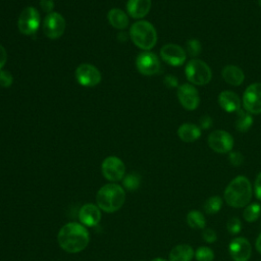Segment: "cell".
Returning a JSON list of instances; mask_svg holds the SVG:
<instances>
[{"label":"cell","mask_w":261,"mask_h":261,"mask_svg":"<svg viewBox=\"0 0 261 261\" xmlns=\"http://www.w3.org/2000/svg\"><path fill=\"white\" fill-rule=\"evenodd\" d=\"M125 201V192L117 184H107L100 188L96 195L97 206L107 213L120 209Z\"/></svg>","instance_id":"cell-3"},{"label":"cell","mask_w":261,"mask_h":261,"mask_svg":"<svg viewBox=\"0 0 261 261\" xmlns=\"http://www.w3.org/2000/svg\"><path fill=\"white\" fill-rule=\"evenodd\" d=\"M75 79L84 87H95L101 82V73L96 66L83 63L75 69Z\"/></svg>","instance_id":"cell-12"},{"label":"cell","mask_w":261,"mask_h":261,"mask_svg":"<svg viewBox=\"0 0 261 261\" xmlns=\"http://www.w3.org/2000/svg\"><path fill=\"white\" fill-rule=\"evenodd\" d=\"M164 84L168 88H177L178 87V81H177L176 76H174L172 74H168L164 77Z\"/></svg>","instance_id":"cell-36"},{"label":"cell","mask_w":261,"mask_h":261,"mask_svg":"<svg viewBox=\"0 0 261 261\" xmlns=\"http://www.w3.org/2000/svg\"><path fill=\"white\" fill-rule=\"evenodd\" d=\"M261 216V206L259 203H250L245 207L243 217L247 222H254Z\"/></svg>","instance_id":"cell-25"},{"label":"cell","mask_w":261,"mask_h":261,"mask_svg":"<svg viewBox=\"0 0 261 261\" xmlns=\"http://www.w3.org/2000/svg\"><path fill=\"white\" fill-rule=\"evenodd\" d=\"M255 247H256V250L261 254V232L259 233V236H258V238L256 240Z\"/></svg>","instance_id":"cell-39"},{"label":"cell","mask_w":261,"mask_h":261,"mask_svg":"<svg viewBox=\"0 0 261 261\" xmlns=\"http://www.w3.org/2000/svg\"><path fill=\"white\" fill-rule=\"evenodd\" d=\"M40 5L44 11L47 13L52 12V9L54 7V1L53 0H40Z\"/></svg>","instance_id":"cell-37"},{"label":"cell","mask_w":261,"mask_h":261,"mask_svg":"<svg viewBox=\"0 0 261 261\" xmlns=\"http://www.w3.org/2000/svg\"><path fill=\"white\" fill-rule=\"evenodd\" d=\"M185 74L190 84L194 86L207 85L212 79V71L209 65L197 58H193L186 64Z\"/></svg>","instance_id":"cell-5"},{"label":"cell","mask_w":261,"mask_h":261,"mask_svg":"<svg viewBox=\"0 0 261 261\" xmlns=\"http://www.w3.org/2000/svg\"><path fill=\"white\" fill-rule=\"evenodd\" d=\"M202 238L206 243H214L217 240V234L212 228H205L202 232Z\"/></svg>","instance_id":"cell-33"},{"label":"cell","mask_w":261,"mask_h":261,"mask_svg":"<svg viewBox=\"0 0 261 261\" xmlns=\"http://www.w3.org/2000/svg\"><path fill=\"white\" fill-rule=\"evenodd\" d=\"M254 120L252 117V114L246 111L245 109H240L237 112L236 120H234V126L236 129H238L241 133H245L249 130L253 124Z\"/></svg>","instance_id":"cell-23"},{"label":"cell","mask_w":261,"mask_h":261,"mask_svg":"<svg viewBox=\"0 0 261 261\" xmlns=\"http://www.w3.org/2000/svg\"><path fill=\"white\" fill-rule=\"evenodd\" d=\"M221 75L226 84L234 87L241 86L245 80L244 71L239 66L232 64L225 65L222 68Z\"/></svg>","instance_id":"cell-18"},{"label":"cell","mask_w":261,"mask_h":261,"mask_svg":"<svg viewBox=\"0 0 261 261\" xmlns=\"http://www.w3.org/2000/svg\"><path fill=\"white\" fill-rule=\"evenodd\" d=\"M228 161L233 166H240L244 162V156L240 151H230L228 153Z\"/></svg>","instance_id":"cell-31"},{"label":"cell","mask_w":261,"mask_h":261,"mask_svg":"<svg viewBox=\"0 0 261 261\" xmlns=\"http://www.w3.org/2000/svg\"><path fill=\"white\" fill-rule=\"evenodd\" d=\"M65 30V19L58 12L48 13L43 21L44 34L49 39H58Z\"/></svg>","instance_id":"cell-10"},{"label":"cell","mask_w":261,"mask_h":261,"mask_svg":"<svg viewBox=\"0 0 261 261\" xmlns=\"http://www.w3.org/2000/svg\"><path fill=\"white\" fill-rule=\"evenodd\" d=\"M194 257L196 258L197 261H213L214 252L211 248L202 246L196 250Z\"/></svg>","instance_id":"cell-27"},{"label":"cell","mask_w":261,"mask_h":261,"mask_svg":"<svg viewBox=\"0 0 261 261\" xmlns=\"http://www.w3.org/2000/svg\"><path fill=\"white\" fill-rule=\"evenodd\" d=\"M40 14L35 7H25L19 14L17 28L23 35H34L40 27Z\"/></svg>","instance_id":"cell-6"},{"label":"cell","mask_w":261,"mask_h":261,"mask_svg":"<svg viewBox=\"0 0 261 261\" xmlns=\"http://www.w3.org/2000/svg\"><path fill=\"white\" fill-rule=\"evenodd\" d=\"M187 223L194 229H202L206 225V219L201 211L191 210L187 214Z\"/></svg>","instance_id":"cell-24"},{"label":"cell","mask_w":261,"mask_h":261,"mask_svg":"<svg viewBox=\"0 0 261 261\" xmlns=\"http://www.w3.org/2000/svg\"><path fill=\"white\" fill-rule=\"evenodd\" d=\"M107 19L109 23L117 30H123L128 24V17L126 13L118 8L110 9L107 13Z\"/></svg>","instance_id":"cell-22"},{"label":"cell","mask_w":261,"mask_h":261,"mask_svg":"<svg viewBox=\"0 0 261 261\" xmlns=\"http://www.w3.org/2000/svg\"><path fill=\"white\" fill-rule=\"evenodd\" d=\"M177 99L187 110H195L200 104L199 92L192 84H182L177 87Z\"/></svg>","instance_id":"cell-11"},{"label":"cell","mask_w":261,"mask_h":261,"mask_svg":"<svg viewBox=\"0 0 261 261\" xmlns=\"http://www.w3.org/2000/svg\"><path fill=\"white\" fill-rule=\"evenodd\" d=\"M129 37L137 47L145 51H149L157 43V32L154 25L147 20L136 21L130 27Z\"/></svg>","instance_id":"cell-4"},{"label":"cell","mask_w":261,"mask_h":261,"mask_svg":"<svg viewBox=\"0 0 261 261\" xmlns=\"http://www.w3.org/2000/svg\"><path fill=\"white\" fill-rule=\"evenodd\" d=\"M178 138L185 143H193L201 137V128L194 123H182L177 128Z\"/></svg>","instance_id":"cell-20"},{"label":"cell","mask_w":261,"mask_h":261,"mask_svg":"<svg viewBox=\"0 0 261 261\" xmlns=\"http://www.w3.org/2000/svg\"><path fill=\"white\" fill-rule=\"evenodd\" d=\"M222 207V199L219 196H212L208 198L204 205L203 209L207 214H216Z\"/></svg>","instance_id":"cell-26"},{"label":"cell","mask_w":261,"mask_h":261,"mask_svg":"<svg viewBox=\"0 0 261 261\" xmlns=\"http://www.w3.org/2000/svg\"><path fill=\"white\" fill-rule=\"evenodd\" d=\"M254 193L256 198L261 201V172H259L256 176V179L254 182Z\"/></svg>","instance_id":"cell-35"},{"label":"cell","mask_w":261,"mask_h":261,"mask_svg":"<svg viewBox=\"0 0 261 261\" xmlns=\"http://www.w3.org/2000/svg\"><path fill=\"white\" fill-rule=\"evenodd\" d=\"M123 186L128 191H135L140 186V176L135 173H129L123 177Z\"/></svg>","instance_id":"cell-29"},{"label":"cell","mask_w":261,"mask_h":261,"mask_svg":"<svg viewBox=\"0 0 261 261\" xmlns=\"http://www.w3.org/2000/svg\"><path fill=\"white\" fill-rule=\"evenodd\" d=\"M226 228L230 234H238L242 229V222L240 218L236 216L229 218L226 222Z\"/></svg>","instance_id":"cell-30"},{"label":"cell","mask_w":261,"mask_h":261,"mask_svg":"<svg viewBox=\"0 0 261 261\" xmlns=\"http://www.w3.org/2000/svg\"><path fill=\"white\" fill-rule=\"evenodd\" d=\"M160 57L171 66H180L186 62L187 52L179 45L169 43L161 47Z\"/></svg>","instance_id":"cell-13"},{"label":"cell","mask_w":261,"mask_h":261,"mask_svg":"<svg viewBox=\"0 0 261 261\" xmlns=\"http://www.w3.org/2000/svg\"><path fill=\"white\" fill-rule=\"evenodd\" d=\"M207 142L210 149L219 154L229 153L233 148V138L223 129L213 130L208 136Z\"/></svg>","instance_id":"cell-8"},{"label":"cell","mask_w":261,"mask_h":261,"mask_svg":"<svg viewBox=\"0 0 261 261\" xmlns=\"http://www.w3.org/2000/svg\"><path fill=\"white\" fill-rule=\"evenodd\" d=\"M101 209L92 203L85 204L79 211V219L83 225L95 226L101 220Z\"/></svg>","instance_id":"cell-16"},{"label":"cell","mask_w":261,"mask_h":261,"mask_svg":"<svg viewBox=\"0 0 261 261\" xmlns=\"http://www.w3.org/2000/svg\"><path fill=\"white\" fill-rule=\"evenodd\" d=\"M151 9V0H128L126 3L127 13L134 18H143Z\"/></svg>","instance_id":"cell-19"},{"label":"cell","mask_w":261,"mask_h":261,"mask_svg":"<svg viewBox=\"0 0 261 261\" xmlns=\"http://www.w3.org/2000/svg\"><path fill=\"white\" fill-rule=\"evenodd\" d=\"M253 189L251 181L244 175L236 176L224 190V201L233 208L246 207L252 198Z\"/></svg>","instance_id":"cell-2"},{"label":"cell","mask_w":261,"mask_h":261,"mask_svg":"<svg viewBox=\"0 0 261 261\" xmlns=\"http://www.w3.org/2000/svg\"><path fill=\"white\" fill-rule=\"evenodd\" d=\"M7 59V53L5 48L0 44V69L4 66Z\"/></svg>","instance_id":"cell-38"},{"label":"cell","mask_w":261,"mask_h":261,"mask_svg":"<svg viewBox=\"0 0 261 261\" xmlns=\"http://www.w3.org/2000/svg\"><path fill=\"white\" fill-rule=\"evenodd\" d=\"M212 124H213V119H212V117L210 115L205 114V115L201 116V118H200V126H201V128L208 129V128H210L212 126Z\"/></svg>","instance_id":"cell-34"},{"label":"cell","mask_w":261,"mask_h":261,"mask_svg":"<svg viewBox=\"0 0 261 261\" xmlns=\"http://www.w3.org/2000/svg\"><path fill=\"white\" fill-rule=\"evenodd\" d=\"M228 252L233 261H249L252 255V246L247 239L238 237L230 241Z\"/></svg>","instance_id":"cell-15"},{"label":"cell","mask_w":261,"mask_h":261,"mask_svg":"<svg viewBox=\"0 0 261 261\" xmlns=\"http://www.w3.org/2000/svg\"><path fill=\"white\" fill-rule=\"evenodd\" d=\"M136 65L144 75H154L160 70V61L157 55L150 51L140 53L136 59Z\"/></svg>","instance_id":"cell-14"},{"label":"cell","mask_w":261,"mask_h":261,"mask_svg":"<svg viewBox=\"0 0 261 261\" xmlns=\"http://www.w3.org/2000/svg\"><path fill=\"white\" fill-rule=\"evenodd\" d=\"M218 104L225 112L232 113L241 109L242 101L234 92L225 90L218 95Z\"/></svg>","instance_id":"cell-17"},{"label":"cell","mask_w":261,"mask_h":261,"mask_svg":"<svg viewBox=\"0 0 261 261\" xmlns=\"http://www.w3.org/2000/svg\"><path fill=\"white\" fill-rule=\"evenodd\" d=\"M151 261H167V260H165V259H163V258H154V259H152Z\"/></svg>","instance_id":"cell-40"},{"label":"cell","mask_w":261,"mask_h":261,"mask_svg":"<svg viewBox=\"0 0 261 261\" xmlns=\"http://www.w3.org/2000/svg\"><path fill=\"white\" fill-rule=\"evenodd\" d=\"M242 104L244 109L251 114L261 113V83H254L247 87Z\"/></svg>","instance_id":"cell-7"},{"label":"cell","mask_w":261,"mask_h":261,"mask_svg":"<svg viewBox=\"0 0 261 261\" xmlns=\"http://www.w3.org/2000/svg\"><path fill=\"white\" fill-rule=\"evenodd\" d=\"M57 241L61 249L73 254L86 249L90 241V234L83 224L69 222L60 228L57 234Z\"/></svg>","instance_id":"cell-1"},{"label":"cell","mask_w":261,"mask_h":261,"mask_svg":"<svg viewBox=\"0 0 261 261\" xmlns=\"http://www.w3.org/2000/svg\"><path fill=\"white\" fill-rule=\"evenodd\" d=\"M258 4H259V6L261 7V0H258Z\"/></svg>","instance_id":"cell-41"},{"label":"cell","mask_w":261,"mask_h":261,"mask_svg":"<svg viewBox=\"0 0 261 261\" xmlns=\"http://www.w3.org/2000/svg\"><path fill=\"white\" fill-rule=\"evenodd\" d=\"M101 170L103 176L107 180L115 182L124 177L125 165L118 157L109 156L103 160Z\"/></svg>","instance_id":"cell-9"},{"label":"cell","mask_w":261,"mask_h":261,"mask_svg":"<svg viewBox=\"0 0 261 261\" xmlns=\"http://www.w3.org/2000/svg\"><path fill=\"white\" fill-rule=\"evenodd\" d=\"M195 256L194 249L187 244L173 247L169 253V261H191Z\"/></svg>","instance_id":"cell-21"},{"label":"cell","mask_w":261,"mask_h":261,"mask_svg":"<svg viewBox=\"0 0 261 261\" xmlns=\"http://www.w3.org/2000/svg\"><path fill=\"white\" fill-rule=\"evenodd\" d=\"M187 54L190 55L191 57H197L200 55L201 51H202V45L200 43L199 40L197 39H190L188 42H187Z\"/></svg>","instance_id":"cell-28"},{"label":"cell","mask_w":261,"mask_h":261,"mask_svg":"<svg viewBox=\"0 0 261 261\" xmlns=\"http://www.w3.org/2000/svg\"><path fill=\"white\" fill-rule=\"evenodd\" d=\"M13 82V77L9 71L0 70V86L4 88H8L11 86Z\"/></svg>","instance_id":"cell-32"}]
</instances>
